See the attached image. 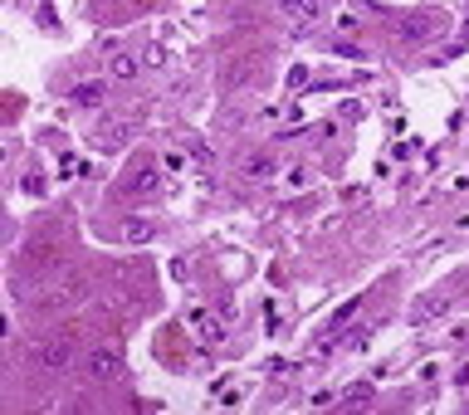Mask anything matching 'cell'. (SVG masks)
I'll list each match as a JSON object with an SVG mask.
<instances>
[{"label": "cell", "mask_w": 469, "mask_h": 415, "mask_svg": "<svg viewBox=\"0 0 469 415\" xmlns=\"http://www.w3.org/2000/svg\"><path fill=\"white\" fill-rule=\"evenodd\" d=\"M34 367H39L44 376L69 372V367H74V342H69V337H49V342L34 352Z\"/></svg>", "instance_id": "1"}, {"label": "cell", "mask_w": 469, "mask_h": 415, "mask_svg": "<svg viewBox=\"0 0 469 415\" xmlns=\"http://www.w3.org/2000/svg\"><path fill=\"white\" fill-rule=\"evenodd\" d=\"M83 376H93V381L123 376V352L118 347H93V352H83Z\"/></svg>", "instance_id": "2"}, {"label": "cell", "mask_w": 469, "mask_h": 415, "mask_svg": "<svg viewBox=\"0 0 469 415\" xmlns=\"http://www.w3.org/2000/svg\"><path fill=\"white\" fill-rule=\"evenodd\" d=\"M186 323L200 332V342H211V347H220V342H225V323H220L216 313H205V308H191Z\"/></svg>", "instance_id": "3"}, {"label": "cell", "mask_w": 469, "mask_h": 415, "mask_svg": "<svg viewBox=\"0 0 469 415\" xmlns=\"http://www.w3.org/2000/svg\"><path fill=\"white\" fill-rule=\"evenodd\" d=\"M249 181H269L279 167H274V157H264V151H254V157H244V167H240Z\"/></svg>", "instance_id": "4"}, {"label": "cell", "mask_w": 469, "mask_h": 415, "mask_svg": "<svg viewBox=\"0 0 469 415\" xmlns=\"http://www.w3.org/2000/svg\"><path fill=\"white\" fill-rule=\"evenodd\" d=\"M132 74H137V54H127V49L108 54V78H132Z\"/></svg>", "instance_id": "5"}, {"label": "cell", "mask_w": 469, "mask_h": 415, "mask_svg": "<svg viewBox=\"0 0 469 415\" xmlns=\"http://www.w3.org/2000/svg\"><path fill=\"white\" fill-rule=\"evenodd\" d=\"M156 186H162V176H156V171H152V167H147V171H137V176H132V191H137V195H152V191H156Z\"/></svg>", "instance_id": "6"}, {"label": "cell", "mask_w": 469, "mask_h": 415, "mask_svg": "<svg viewBox=\"0 0 469 415\" xmlns=\"http://www.w3.org/2000/svg\"><path fill=\"white\" fill-rule=\"evenodd\" d=\"M74 103H83V108H98V103H103V88H98V83H83V88H74Z\"/></svg>", "instance_id": "7"}, {"label": "cell", "mask_w": 469, "mask_h": 415, "mask_svg": "<svg viewBox=\"0 0 469 415\" xmlns=\"http://www.w3.org/2000/svg\"><path fill=\"white\" fill-rule=\"evenodd\" d=\"M279 10H289V15H318V0H279Z\"/></svg>", "instance_id": "8"}]
</instances>
